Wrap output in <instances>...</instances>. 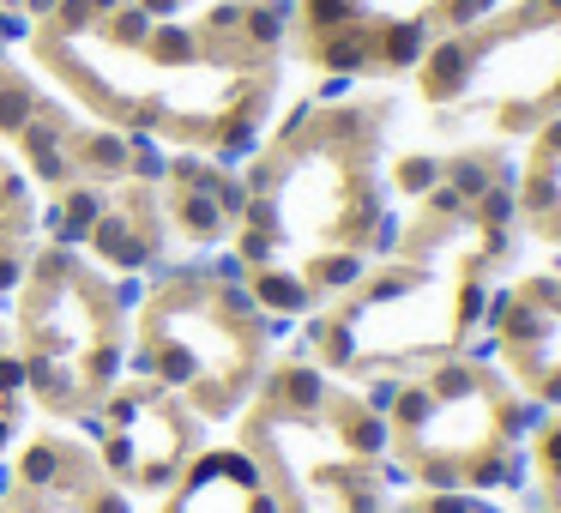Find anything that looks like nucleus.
<instances>
[{
	"instance_id": "obj_1",
	"label": "nucleus",
	"mask_w": 561,
	"mask_h": 513,
	"mask_svg": "<svg viewBox=\"0 0 561 513\" xmlns=\"http://www.w3.org/2000/svg\"><path fill=\"white\" fill-rule=\"evenodd\" d=\"M404 206L393 254L375 260L350 297L326 302L296 344V356L357 387L477 351L502 272L520 254L513 158L502 145H459Z\"/></svg>"
},
{
	"instance_id": "obj_10",
	"label": "nucleus",
	"mask_w": 561,
	"mask_h": 513,
	"mask_svg": "<svg viewBox=\"0 0 561 513\" xmlns=\"http://www.w3.org/2000/svg\"><path fill=\"white\" fill-rule=\"evenodd\" d=\"M73 169L97 181H121L127 176V133L115 127H91V133H73Z\"/></svg>"
},
{
	"instance_id": "obj_11",
	"label": "nucleus",
	"mask_w": 561,
	"mask_h": 513,
	"mask_svg": "<svg viewBox=\"0 0 561 513\" xmlns=\"http://www.w3.org/2000/svg\"><path fill=\"white\" fill-rule=\"evenodd\" d=\"M67 459H73V447H60V441H31V453L19 459V490L49 495L60 477H67Z\"/></svg>"
},
{
	"instance_id": "obj_5",
	"label": "nucleus",
	"mask_w": 561,
	"mask_h": 513,
	"mask_svg": "<svg viewBox=\"0 0 561 513\" xmlns=\"http://www.w3.org/2000/svg\"><path fill=\"white\" fill-rule=\"evenodd\" d=\"M502 0H296L302 55L326 79L417 73L435 42L471 31Z\"/></svg>"
},
{
	"instance_id": "obj_2",
	"label": "nucleus",
	"mask_w": 561,
	"mask_h": 513,
	"mask_svg": "<svg viewBox=\"0 0 561 513\" xmlns=\"http://www.w3.org/2000/svg\"><path fill=\"white\" fill-rule=\"evenodd\" d=\"M241 224L272 236V266L296 272L314 308L350 297L368 266L393 254L404 224L386 176V103H296L272 145L241 169Z\"/></svg>"
},
{
	"instance_id": "obj_15",
	"label": "nucleus",
	"mask_w": 561,
	"mask_h": 513,
	"mask_svg": "<svg viewBox=\"0 0 561 513\" xmlns=\"http://www.w3.org/2000/svg\"><path fill=\"white\" fill-rule=\"evenodd\" d=\"M140 6H145V13H151V19H176V13H181V0H140Z\"/></svg>"
},
{
	"instance_id": "obj_14",
	"label": "nucleus",
	"mask_w": 561,
	"mask_h": 513,
	"mask_svg": "<svg viewBox=\"0 0 561 513\" xmlns=\"http://www.w3.org/2000/svg\"><path fill=\"white\" fill-rule=\"evenodd\" d=\"M24 37H31V13H24V6H19V13H13V6H0V42H24Z\"/></svg>"
},
{
	"instance_id": "obj_6",
	"label": "nucleus",
	"mask_w": 561,
	"mask_h": 513,
	"mask_svg": "<svg viewBox=\"0 0 561 513\" xmlns=\"http://www.w3.org/2000/svg\"><path fill=\"white\" fill-rule=\"evenodd\" d=\"M483 351L538 411H561V266L495 290Z\"/></svg>"
},
{
	"instance_id": "obj_7",
	"label": "nucleus",
	"mask_w": 561,
	"mask_h": 513,
	"mask_svg": "<svg viewBox=\"0 0 561 513\" xmlns=\"http://www.w3.org/2000/svg\"><path fill=\"white\" fill-rule=\"evenodd\" d=\"M525 151L513 158V224L520 242L561 254V115L543 121L531 139H520Z\"/></svg>"
},
{
	"instance_id": "obj_13",
	"label": "nucleus",
	"mask_w": 561,
	"mask_h": 513,
	"mask_svg": "<svg viewBox=\"0 0 561 513\" xmlns=\"http://www.w3.org/2000/svg\"><path fill=\"white\" fill-rule=\"evenodd\" d=\"M399 513H495L483 495H411L399 501Z\"/></svg>"
},
{
	"instance_id": "obj_8",
	"label": "nucleus",
	"mask_w": 561,
	"mask_h": 513,
	"mask_svg": "<svg viewBox=\"0 0 561 513\" xmlns=\"http://www.w3.org/2000/svg\"><path fill=\"white\" fill-rule=\"evenodd\" d=\"M520 513H561V411H543L520 459Z\"/></svg>"
},
{
	"instance_id": "obj_12",
	"label": "nucleus",
	"mask_w": 561,
	"mask_h": 513,
	"mask_svg": "<svg viewBox=\"0 0 561 513\" xmlns=\"http://www.w3.org/2000/svg\"><path fill=\"white\" fill-rule=\"evenodd\" d=\"M37 103H42V97H37L24 79H6V73H0V133L19 139L24 127L37 121Z\"/></svg>"
},
{
	"instance_id": "obj_17",
	"label": "nucleus",
	"mask_w": 561,
	"mask_h": 513,
	"mask_svg": "<svg viewBox=\"0 0 561 513\" xmlns=\"http://www.w3.org/2000/svg\"><path fill=\"white\" fill-rule=\"evenodd\" d=\"M0 67H6V42H0Z\"/></svg>"
},
{
	"instance_id": "obj_16",
	"label": "nucleus",
	"mask_w": 561,
	"mask_h": 513,
	"mask_svg": "<svg viewBox=\"0 0 561 513\" xmlns=\"http://www.w3.org/2000/svg\"><path fill=\"white\" fill-rule=\"evenodd\" d=\"M13 483H19V472H6V465H0V495L13 490Z\"/></svg>"
},
{
	"instance_id": "obj_4",
	"label": "nucleus",
	"mask_w": 561,
	"mask_h": 513,
	"mask_svg": "<svg viewBox=\"0 0 561 513\" xmlns=\"http://www.w3.org/2000/svg\"><path fill=\"white\" fill-rule=\"evenodd\" d=\"M417 97L447 133L531 139L561 115V0H502L417 60Z\"/></svg>"
},
{
	"instance_id": "obj_3",
	"label": "nucleus",
	"mask_w": 561,
	"mask_h": 513,
	"mask_svg": "<svg viewBox=\"0 0 561 513\" xmlns=\"http://www.w3.org/2000/svg\"><path fill=\"white\" fill-rule=\"evenodd\" d=\"M381 417L393 435V465L417 495H489L513 490L543 411L477 344L393 380Z\"/></svg>"
},
{
	"instance_id": "obj_9",
	"label": "nucleus",
	"mask_w": 561,
	"mask_h": 513,
	"mask_svg": "<svg viewBox=\"0 0 561 513\" xmlns=\"http://www.w3.org/2000/svg\"><path fill=\"white\" fill-rule=\"evenodd\" d=\"M169 224H176L187 242H223L236 230V224L218 212V188H212V194H205V188H176V194H169Z\"/></svg>"
}]
</instances>
